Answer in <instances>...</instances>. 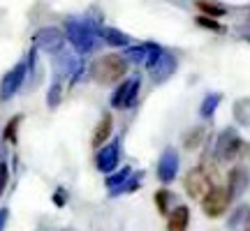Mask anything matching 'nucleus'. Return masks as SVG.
Listing matches in <instances>:
<instances>
[{"instance_id": "nucleus-16", "label": "nucleus", "mask_w": 250, "mask_h": 231, "mask_svg": "<svg viewBox=\"0 0 250 231\" xmlns=\"http://www.w3.org/2000/svg\"><path fill=\"white\" fill-rule=\"evenodd\" d=\"M130 176H132V169H130V167H123L121 171H111V173L107 176L109 194H111V196L121 194V192H123V185L130 180Z\"/></svg>"}, {"instance_id": "nucleus-9", "label": "nucleus", "mask_w": 250, "mask_h": 231, "mask_svg": "<svg viewBox=\"0 0 250 231\" xmlns=\"http://www.w3.org/2000/svg\"><path fill=\"white\" fill-rule=\"evenodd\" d=\"M65 33L58 30V28H40L33 37V42H35V49L40 51H46V54H58L62 46H65Z\"/></svg>"}, {"instance_id": "nucleus-21", "label": "nucleus", "mask_w": 250, "mask_h": 231, "mask_svg": "<svg viewBox=\"0 0 250 231\" xmlns=\"http://www.w3.org/2000/svg\"><path fill=\"white\" fill-rule=\"evenodd\" d=\"M174 204V194H171L169 190H158L155 192V206H158V211L162 215H169V206Z\"/></svg>"}, {"instance_id": "nucleus-14", "label": "nucleus", "mask_w": 250, "mask_h": 231, "mask_svg": "<svg viewBox=\"0 0 250 231\" xmlns=\"http://www.w3.org/2000/svg\"><path fill=\"white\" fill-rule=\"evenodd\" d=\"M188 224H190V208L188 206H176L174 211H169L167 231H188Z\"/></svg>"}, {"instance_id": "nucleus-28", "label": "nucleus", "mask_w": 250, "mask_h": 231, "mask_svg": "<svg viewBox=\"0 0 250 231\" xmlns=\"http://www.w3.org/2000/svg\"><path fill=\"white\" fill-rule=\"evenodd\" d=\"M65 201H67V192H65V190H58V192H56L54 194V204L56 206H65Z\"/></svg>"}, {"instance_id": "nucleus-20", "label": "nucleus", "mask_w": 250, "mask_h": 231, "mask_svg": "<svg viewBox=\"0 0 250 231\" xmlns=\"http://www.w3.org/2000/svg\"><path fill=\"white\" fill-rule=\"evenodd\" d=\"M234 118H236L239 125L250 127V97L236 99V104H234Z\"/></svg>"}, {"instance_id": "nucleus-3", "label": "nucleus", "mask_w": 250, "mask_h": 231, "mask_svg": "<svg viewBox=\"0 0 250 231\" xmlns=\"http://www.w3.org/2000/svg\"><path fill=\"white\" fill-rule=\"evenodd\" d=\"M30 65H33V54L28 56L26 60L17 62V65H14V67H12V70L2 77V81H0V102H7V99H12L19 90H21V86H23V81H26V77H28Z\"/></svg>"}, {"instance_id": "nucleus-4", "label": "nucleus", "mask_w": 250, "mask_h": 231, "mask_svg": "<svg viewBox=\"0 0 250 231\" xmlns=\"http://www.w3.org/2000/svg\"><path fill=\"white\" fill-rule=\"evenodd\" d=\"M243 151V141L239 132L232 130V127H227L223 132L218 134V139H215V148H213V155L218 162H229L234 160L239 153Z\"/></svg>"}, {"instance_id": "nucleus-27", "label": "nucleus", "mask_w": 250, "mask_h": 231, "mask_svg": "<svg viewBox=\"0 0 250 231\" xmlns=\"http://www.w3.org/2000/svg\"><path fill=\"white\" fill-rule=\"evenodd\" d=\"M190 132H192V134H190V136L186 139V146H188V148H192V143H195V146L199 143V139L204 136V127H195V130H190Z\"/></svg>"}, {"instance_id": "nucleus-10", "label": "nucleus", "mask_w": 250, "mask_h": 231, "mask_svg": "<svg viewBox=\"0 0 250 231\" xmlns=\"http://www.w3.org/2000/svg\"><path fill=\"white\" fill-rule=\"evenodd\" d=\"M54 67H56V77L58 79H67V77H79L81 70H83V62H81L79 56L70 54V51H58V54H54Z\"/></svg>"}, {"instance_id": "nucleus-6", "label": "nucleus", "mask_w": 250, "mask_h": 231, "mask_svg": "<svg viewBox=\"0 0 250 231\" xmlns=\"http://www.w3.org/2000/svg\"><path fill=\"white\" fill-rule=\"evenodd\" d=\"M146 67H148V74L153 77V81L162 83V81H167L169 77H174V72H176V58L171 54H167L165 49H158L146 60Z\"/></svg>"}, {"instance_id": "nucleus-8", "label": "nucleus", "mask_w": 250, "mask_h": 231, "mask_svg": "<svg viewBox=\"0 0 250 231\" xmlns=\"http://www.w3.org/2000/svg\"><path fill=\"white\" fill-rule=\"evenodd\" d=\"M139 88H142V79L139 77H130V79H123L121 86L114 90L111 95V107L114 109H130L137 102V95H139Z\"/></svg>"}, {"instance_id": "nucleus-11", "label": "nucleus", "mask_w": 250, "mask_h": 231, "mask_svg": "<svg viewBox=\"0 0 250 231\" xmlns=\"http://www.w3.org/2000/svg\"><path fill=\"white\" fill-rule=\"evenodd\" d=\"M118 157H121V139H114L107 146H100L98 155H95V167L102 173H111L118 167Z\"/></svg>"}, {"instance_id": "nucleus-2", "label": "nucleus", "mask_w": 250, "mask_h": 231, "mask_svg": "<svg viewBox=\"0 0 250 231\" xmlns=\"http://www.w3.org/2000/svg\"><path fill=\"white\" fill-rule=\"evenodd\" d=\"M125 74H127V60H125V56H118V54L100 56L90 65V77L100 86L118 83V81H123Z\"/></svg>"}, {"instance_id": "nucleus-1", "label": "nucleus", "mask_w": 250, "mask_h": 231, "mask_svg": "<svg viewBox=\"0 0 250 231\" xmlns=\"http://www.w3.org/2000/svg\"><path fill=\"white\" fill-rule=\"evenodd\" d=\"M65 37L70 39V44L74 46L79 54L95 51L98 44L102 42L98 23H93L88 19H74V17H70L65 21Z\"/></svg>"}, {"instance_id": "nucleus-25", "label": "nucleus", "mask_w": 250, "mask_h": 231, "mask_svg": "<svg viewBox=\"0 0 250 231\" xmlns=\"http://www.w3.org/2000/svg\"><path fill=\"white\" fill-rule=\"evenodd\" d=\"M61 93H62L61 81H56L54 86H51V90H49V97H46V104H49V109H56V107H58V102H61Z\"/></svg>"}, {"instance_id": "nucleus-12", "label": "nucleus", "mask_w": 250, "mask_h": 231, "mask_svg": "<svg viewBox=\"0 0 250 231\" xmlns=\"http://www.w3.org/2000/svg\"><path fill=\"white\" fill-rule=\"evenodd\" d=\"M176 173H179V153L174 148H165L158 160V178H160V183L167 185L176 178Z\"/></svg>"}, {"instance_id": "nucleus-29", "label": "nucleus", "mask_w": 250, "mask_h": 231, "mask_svg": "<svg viewBox=\"0 0 250 231\" xmlns=\"http://www.w3.org/2000/svg\"><path fill=\"white\" fill-rule=\"evenodd\" d=\"M7 220H9V211H7V208H0V231H5Z\"/></svg>"}, {"instance_id": "nucleus-30", "label": "nucleus", "mask_w": 250, "mask_h": 231, "mask_svg": "<svg viewBox=\"0 0 250 231\" xmlns=\"http://www.w3.org/2000/svg\"><path fill=\"white\" fill-rule=\"evenodd\" d=\"M243 224H246V231H250V213H248V217H246V222Z\"/></svg>"}, {"instance_id": "nucleus-22", "label": "nucleus", "mask_w": 250, "mask_h": 231, "mask_svg": "<svg viewBox=\"0 0 250 231\" xmlns=\"http://www.w3.org/2000/svg\"><path fill=\"white\" fill-rule=\"evenodd\" d=\"M23 120V116H14L7 125H5V130H2V139L7 143H17V134H19V125Z\"/></svg>"}, {"instance_id": "nucleus-24", "label": "nucleus", "mask_w": 250, "mask_h": 231, "mask_svg": "<svg viewBox=\"0 0 250 231\" xmlns=\"http://www.w3.org/2000/svg\"><path fill=\"white\" fill-rule=\"evenodd\" d=\"M248 213H250V208L248 206H239L236 211L232 213V217H229V222H227V227L229 229H236L241 222H246V217H248Z\"/></svg>"}, {"instance_id": "nucleus-17", "label": "nucleus", "mask_w": 250, "mask_h": 231, "mask_svg": "<svg viewBox=\"0 0 250 231\" xmlns=\"http://www.w3.org/2000/svg\"><path fill=\"white\" fill-rule=\"evenodd\" d=\"M100 37H102V42H107L111 46H130V35L121 33L118 28L100 26Z\"/></svg>"}, {"instance_id": "nucleus-7", "label": "nucleus", "mask_w": 250, "mask_h": 231, "mask_svg": "<svg viewBox=\"0 0 250 231\" xmlns=\"http://www.w3.org/2000/svg\"><path fill=\"white\" fill-rule=\"evenodd\" d=\"M229 201H232L229 190L220 185H213L204 194V199H202V211H204L206 217H220L229 208Z\"/></svg>"}, {"instance_id": "nucleus-23", "label": "nucleus", "mask_w": 250, "mask_h": 231, "mask_svg": "<svg viewBox=\"0 0 250 231\" xmlns=\"http://www.w3.org/2000/svg\"><path fill=\"white\" fill-rule=\"evenodd\" d=\"M197 7L202 9L204 14H208V17H223L225 12H227L223 5H218V2H211V0H197Z\"/></svg>"}, {"instance_id": "nucleus-5", "label": "nucleus", "mask_w": 250, "mask_h": 231, "mask_svg": "<svg viewBox=\"0 0 250 231\" xmlns=\"http://www.w3.org/2000/svg\"><path fill=\"white\" fill-rule=\"evenodd\" d=\"M213 185H215V176H213V171L206 169V167L192 169L186 176V180H183V187H186L188 196H192V199H204V194Z\"/></svg>"}, {"instance_id": "nucleus-26", "label": "nucleus", "mask_w": 250, "mask_h": 231, "mask_svg": "<svg viewBox=\"0 0 250 231\" xmlns=\"http://www.w3.org/2000/svg\"><path fill=\"white\" fill-rule=\"evenodd\" d=\"M7 183H9V167H7V162H0V196L5 192Z\"/></svg>"}, {"instance_id": "nucleus-13", "label": "nucleus", "mask_w": 250, "mask_h": 231, "mask_svg": "<svg viewBox=\"0 0 250 231\" xmlns=\"http://www.w3.org/2000/svg\"><path fill=\"white\" fill-rule=\"evenodd\" d=\"M250 185V171L246 167H234L227 176V190H229V196L232 199H239V196L248 190Z\"/></svg>"}, {"instance_id": "nucleus-15", "label": "nucleus", "mask_w": 250, "mask_h": 231, "mask_svg": "<svg viewBox=\"0 0 250 231\" xmlns=\"http://www.w3.org/2000/svg\"><path fill=\"white\" fill-rule=\"evenodd\" d=\"M158 49H162V46L153 44V42H146V44H139V46H127V49H125V60L127 62H146Z\"/></svg>"}, {"instance_id": "nucleus-19", "label": "nucleus", "mask_w": 250, "mask_h": 231, "mask_svg": "<svg viewBox=\"0 0 250 231\" xmlns=\"http://www.w3.org/2000/svg\"><path fill=\"white\" fill-rule=\"evenodd\" d=\"M220 102H223V95H220V93L206 95V97L202 99V104H199V116H202V118H211V116L218 111Z\"/></svg>"}, {"instance_id": "nucleus-18", "label": "nucleus", "mask_w": 250, "mask_h": 231, "mask_svg": "<svg viewBox=\"0 0 250 231\" xmlns=\"http://www.w3.org/2000/svg\"><path fill=\"white\" fill-rule=\"evenodd\" d=\"M111 130H114V120H111V116L109 114H104L102 118H100L95 132H93V148H100L102 143L107 141L109 136H111Z\"/></svg>"}]
</instances>
